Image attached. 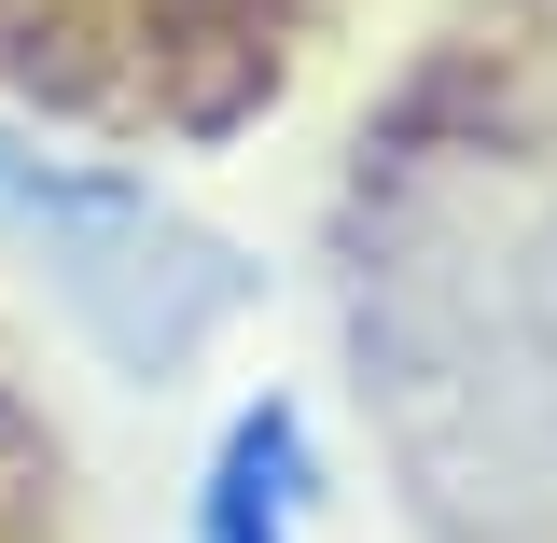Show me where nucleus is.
<instances>
[{
    "instance_id": "f257e3e1",
    "label": "nucleus",
    "mask_w": 557,
    "mask_h": 543,
    "mask_svg": "<svg viewBox=\"0 0 557 543\" xmlns=\"http://www.w3.org/2000/svg\"><path fill=\"white\" fill-rule=\"evenodd\" d=\"M0 223L42 251L57 307L112 348L126 377H182V362L251 307V266H237L209 223H182V209L153 196V182H126V168H70V153H42V139H14V126H0Z\"/></svg>"
},
{
    "instance_id": "f03ea898",
    "label": "nucleus",
    "mask_w": 557,
    "mask_h": 543,
    "mask_svg": "<svg viewBox=\"0 0 557 543\" xmlns=\"http://www.w3.org/2000/svg\"><path fill=\"white\" fill-rule=\"evenodd\" d=\"M307 516H321V432L293 391H265L223 418V446L196 474V543H307Z\"/></svg>"
},
{
    "instance_id": "7ed1b4c3",
    "label": "nucleus",
    "mask_w": 557,
    "mask_h": 543,
    "mask_svg": "<svg viewBox=\"0 0 557 543\" xmlns=\"http://www.w3.org/2000/svg\"><path fill=\"white\" fill-rule=\"evenodd\" d=\"M530 362H544V405H557V251H544V279H530Z\"/></svg>"
}]
</instances>
